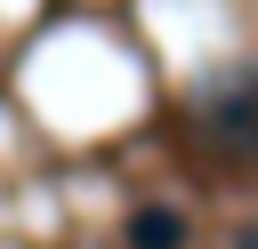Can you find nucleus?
<instances>
[{"label":"nucleus","mask_w":258,"mask_h":249,"mask_svg":"<svg viewBox=\"0 0 258 249\" xmlns=\"http://www.w3.org/2000/svg\"><path fill=\"white\" fill-rule=\"evenodd\" d=\"M185 241V217L177 209H137L129 217V249H177Z\"/></svg>","instance_id":"obj_1"}]
</instances>
